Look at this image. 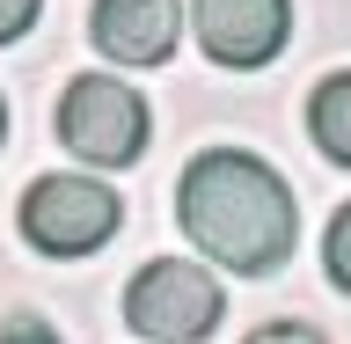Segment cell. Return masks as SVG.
Listing matches in <instances>:
<instances>
[{
  "mask_svg": "<svg viewBox=\"0 0 351 344\" xmlns=\"http://www.w3.org/2000/svg\"><path fill=\"white\" fill-rule=\"evenodd\" d=\"M0 344H59V330L37 315H15V323H0Z\"/></svg>",
  "mask_w": 351,
  "mask_h": 344,
  "instance_id": "10",
  "label": "cell"
},
{
  "mask_svg": "<svg viewBox=\"0 0 351 344\" xmlns=\"http://www.w3.org/2000/svg\"><path fill=\"white\" fill-rule=\"evenodd\" d=\"M219 308H227L219 279L191 257H154L125 286V323L147 344H205L219 330Z\"/></svg>",
  "mask_w": 351,
  "mask_h": 344,
  "instance_id": "3",
  "label": "cell"
},
{
  "mask_svg": "<svg viewBox=\"0 0 351 344\" xmlns=\"http://www.w3.org/2000/svg\"><path fill=\"white\" fill-rule=\"evenodd\" d=\"M307 132H315V147H322L337 169H351V73L315 81V95H307Z\"/></svg>",
  "mask_w": 351,
  "mask_h": 344,
  "instance_id": "7",
  "label": "cell"
},
{
  "mask_svg": "<svg viewBox=\"0 0 351 344\" xmlns=\"http://www.w3.org/2000/svg\"><path fill=\"white\" fill-rule=\"evenodd\" d=\"M0 139H8V103H0Z\"/></svg>",
  "mask_w": 351,
  "mask_h": 344,
  "instance_id": "12",
  "label": "cell"
},
{
  "mask_svg": "<svg viewBox=\"0 0 351 344\" xmlns=\"http://www.w3.org/2000/svg\"><path fill=\"white\" fill-rule=\"evenodd\" d=\"M322 264H329V279L351 293V205L337 220H329V242H322Z\"/></svg>",
  "mask_w": 351,
  "mask_h": 344,
  "instance_id": "8",
  "label": "cell"
},
{
  "mask_svg": "<svg viewBox=\"0 0 351 344\" xmlns=\"http://www.w3.org/2000/svg\"><path fill=\"white\" fill-rule=\"evenodd\" d=\"M44 15V0H0V44H15L29 37V22Z\"/></svg>",
  "mask_w": 351,
  "mask_h": 344,
  "instance_id": "9",
  "label": "cell"
},
{
  "mask_svg": "<svg viewBox=\"0 0 351 344\" xmlns=\"http://www.w3.org/2000/svg\"><path fill=\"white\" fill-rule=\"evenodd\" d=\"M147 103L132 95L117 73H73L59 95V147L81 154L88 169H132L147 154Z\"/></svg>",
  "mask_w": 351,
  "mask_h": 344,
  "instance_id": "2",
  "label": "cell"
},
{
  "mask_svg": "<svg viewBox=\"0 0 351 344\" xmlns=\"http://www.w3.org/2000/svg\"><path fill=\"white\" fill-rule=\"evenodd\" d=\"M191 22L219 66H271L293 37V0H191Z\"/></svg>",
  "mask_w": 351,
  "mask_h": 344,
  "instance_id": "5",
  "label": "cell"
},
{
  "mask_svg": "<svg viewBox=\"0 0 351 344\" xmlns=\"http://www.w3.org/2000/svg\"><path fill=\"white\" fill-rule=\"evenodd\" d=\"M117 220H125V205L95 176H37L22 191V235L44 257H95L117 235Z\"/></svg>",
  "mask_w": 351,
  "mask_h": 344,
  "instance_id": "4",
  "label": "cell"
},
{
  "mask_svg": "<svg viewBox=\"0 0 351 344\" xmlns=\"http://www.w3.org/2000/svg\"><path fill=\"white\" fill-rule=\"evenodd\" d=\"M176 213H183V235L234 279H271L300 242V213H293L285 176L241 147L191 154V169L176 183Z\"/></svg>",
  "mask_w": 351,
  "mask_h": 344,
  "instance_id": "1",
  "label": "cell"
},
{
  "mask_svg": "<svg viewBox=\"0 0 351 344\" xmlns=\"http://www.w3.org/2000/svg\"><path fill=\"white\" fill-rule=\"evenodd\" d=\"M249 344H322V330H307V323H263Z\"/></svg>",
  "mask_w": 351,
  "mask_h": 344,
  "instance_id": "11",
  "label": "cell"
},
{
  "mask_svg": "<svg viewBox=\"0 0 351 344\" xmlns=\"http://www.w3.org/2000/svg\"><path fill=\"white\" fill-rule=\"evenodd\" d=\"M88 37L117 66H161L183 37V0H95Z\"/></svg>",
  "mask_w": 351,
  "mask_h": 344,
  "instance_id": "6",
  "label": "cell"
}]
</instances>
